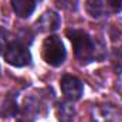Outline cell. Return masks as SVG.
Returning <instances> with one entry per match:
<instances>
[{
    "mask_svg": "<svg viewBox=\"0 0 122 122\" xmlns=\"http://www.w3.org/2000/svg\"><path fill=\"white\" fill-rule=\"evenodd\" d=\"M10 4L16 16H19L20 19H27L34 13L37 0H11Z\"/></svg>",
    "mask_w": 122,
    "mask_h": 122,
    "instance_id": "obj_6",
    "label": "cell"
},
{
    "mask_svg": "<svg viewBox=\"0 0 122 122\" xmlns=\"http://www.w3.org/2000/svg\"><path fill=\"white\" fill-rule=\"evenodd\" d=\"M9 43H10L9 41V31L6 30L4 27L0 26V54L4 53V50L7 48Z\"/></svg>",
    "mask_w": 122,
    "mask_h": 122,
    "instance_id": "obj_13",
    "label": "cell"
},
{
    "mask_svg": "<svg viewBox=\"0 0 122 122\" xmlns=\"http://www.w3.org/2000/svg\"><path fill=\"white\" fill-rule=\"evenodd\" d=\"M60 87L61 91L64 94V97L74 102V101H78L81 99L82 94H84V84L80 78L74 77V75H64L60 81Z\"/></svg>",
    "mask_w": 122,
    "mask_h": 122,
    "instance_id": "obj_4",
    "label": "cell"
},
{
    "mask_svg": "<svg viewBox=\"0 0 122 122\" xmlns=\"http://www.w3.org/2000/svg\"><path fill=\"white\" fill-rule=\"evenodd\" d=\"M41 56L43 60L51 67H60L64 64L67 58V51L64 47V43L61 41L58 36L50 34L44 38L43 47H41Z\"/></svg>",
    "mask_w": 122,
    "mask_h": 122,
    "instance_id": "obj_2",
    "label": "cell"
},
{
    "mask_svg": "<svg viewBox=\"0 0 122 122\" xmlns=\"http://www.w3.org/2000/svg\"><path fill=\"white\" fill-rule=\"evenodd\" d=\"M111 64L114 71L121 75L122 74V47H115L111 51Z\"/></svg>",
    "mask_w": 122,
    "mask_h": 122,
    "instance_id": "obj_10",
    "label": "cell"
},
{
    "mask_svg": "<svg viewBox=\"0 0 122 122\" xmlns=\"http://www.w3.org/2000/svg\"><path fill=\"white\" fill-rule=\"evenodd\" d=\"M90 117L91 122H115V114L109 107H101V105L92 107Z\"/></svg>",
    "mask_w": 122,
    "mask_h": 122,
    "instance_id": "obj_8",
    "label": "cell"
},
{
    "mask_svg": "<svg viewBox=\"0 0 122 122\" xmlns=\"http://www.w3.org/2000/svg\"><path fill=\"white\" fill-rule=\"evenodd\" d=\"M105 9L109 13L118 14L122 11V0H105Z\"/></svg>",
    "mask_w": 122,
    "mask_h": 122,
    "instance_id": "obj_12",
    "label": "cell"
},
{
    "mask_svg": "<svg viewBox=\"0 0 122 122\" xmlns=\"http://www.w3.org/2000/svg\"><path fill=\"white\" fill-rule=\"evenodd\" d=\"M56 117L58 122H72L75 117V108L71 101H61L56 107Z\"/></svg>",
    "mask_w": 122,
    "mask_h": 122,
    "instance_id": "obj_7",
    "label": "cell"
},
{
    "mask_svg": "<svg viewBox=\"0 0 122 122\" xmlns=\"http://www.w3.org/2000/svg\"><path fill=\"white\" fill-rule=\"evenodd\" d=\"M67 36L72 44L74 56L81 64L87 65L92 61H101L105 57V48L87 31L80 29L67 30Z\"/></svg>",
    "mask_w": 122,
    "mask_h": 122,
    "instance_id": "obj_1",
    "label": "cell"
},
{
    "mask_svg": "<svg viewBox=\"0 0 122 122\" xmlns=\"http://www.w3.org/2000/svg\"><path fill=\"white\" fill-rule=\"evenodd\" d=\"M3 112L6 115H17L19 112V108H17V102L13 97H9L4 102H3Z\"/></svg>",
    "mask_w": 122,
    "mask_h": 122,
    "instance_id": "obj_11",
    "label": "cell"
},
{
    "mask_svg": "<svg viewBox=\"0 0 122 122\" xmlns=\"http://www.w3.org/2000/svg\"><path fill=\"white\" fill-rule=\"evenodd\" d=\"M3 57L4 61L13 67H26L31 62V54L29 47L21 43L20 40H14V41H10L7 48L4 50L3 53Z\"/></svg>",
    "mask_w": 122,
    "mask_h": 122,
    "instance_id": "obj_3",
    "label": "cell"
},
{
    "mask_svg": "<svg viewBox=\"0 0 122 122\" xmlns=\"http://www.w3.org/2000/svg\"><path fill=\"white\" fill-rule=\"evenodd\" d=\"M85 10L90 14V17L98 20L102 19L107 14V9L102 0H87L85 1Z\"/></svg>",
    "mask_w": 122,
    "mask_h": 122,
    "instance_id": "obj_9",
    "label": "cell"
},
{
    "mask_svg": "<svg viewBox=\"0 0 122 122\" xmlns=\"http://www.w3.org/2000/svg\"><path fill=\"white\" fill-rule=\"evenodd\" d=\"M61 26V19L58 13H56L54 10H47L44 11L37 21L34 23V29L38 33H54L60 29Z\"/></svg>",
    "mask_w": 122,
    "mask_h": 122,
    "instance_id": "obj_5",
    "label": "cell"
}]
</instances>
